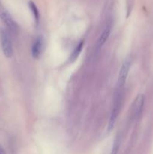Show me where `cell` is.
<instances>
[{
	"label": "cell",
	"mask_w": 153,
	"mask_h": 154,
	"mask_svg": "<svg viewBox=\"0 0 153 154\" xmlns=\"http://www.w3.org/2000/svg\"><path fill=\"white\" fill-rule=\"evenodd\" d=\"M1 43L4 55L7 58H10L14 54L13 45H12L11 39L5 30H2L1 32Z\"/></svg>",
	"instance_id": "obj_1"
},
{
	"label": "cell",
	"mask_w": 153,
	"mask_h": 154,
	"mask_svg": "<svg viewBox=\"0 0 153 154\" xmlns=\"http://www.w3.org/2000/svg\"><path fill=\"white\" fill-rule=\"evenodd\" d=\"M130 67V60L129 58H126L123 62L122 67L120 69L119 75L118 78V85L119 87H122L125 84L128 75L129 69Z\"/></svg>",
	"instance_id": "obj_2"
},
{
	"label": "cell",
	"mask_w": 153,
	"mask_h": 154,
	"mask_svg": "<svg viewBox=\"0 0 153 154\" xmlns=\"http://www.w3.org/2000/svg\"><path fill=\"white\" fill-rule=\"evenodd\" d=\"M145 102V96L143 94H139L134 102L132 105V113L134 117H138L141 114Z\"/></svg>",
	"instance_id": "obj_3"
},
{
	"label": "cell",
	"mask_w": 153,
	"mask_h": 154,
	"mask_svg": "<svg viewBox=\"0 0 153 154\" xmlns=\"http://www.w3.org/2000/svg\"><path fill=\"white\" fill-rule=\"evenodd\" d=\"M0 17H1L2 20L4 22V23L7 26L8 28L10 30L13 32H16V30H17L18 26L16 23L15 22L14 20L12 18V17L10 16V14L7 11H3L2 12L1 14H0Z\"/></svg>",
	"instance_id": "obj_4"
},
{
	"label": "cell",
	"mask_w": 153,
	"mask_h": 154,
	"mask_svg": "<svg viewBox=\"0 0 153 154\" xmlns=\"http://www.w3.org/2000/svg\"><path fill=\"white\" fill-rule=\"evenodd\" d=\"M44 47V41L41 37H39L36 39L34 43L33 44L32 48V55L34 59H38L42 53Z\"/></svg>",
	"instance_id": "obj_5"
},
{
	"label": "cell",
	"mask_w": 153,
	"mask_h": 154,
	"mask_svg": "<svg viewBox=\"0 0 153 154\" xmlns=\"http://www.w3.org/2000/svg\"><path fill=\"white\" fill-rule=\"evenodd\" d=\"M111 31V25L110 24H108L106 27H105L104 30L103 31L102 34L100 35V37L99 38L98 42V48H100L104 45L105 44V42L107 41L108 38H109L110 34Z\"/></svg>",
	"instance_id": "obj_6"
},
{
	"label": "cell",
	"mask_w": 153,
	"mask_h": 154,
	"mask_svg": "<svg viewBox=\"0 0 153 154\" xmlns=\"http://www.w3.org/2000/svg\"><path fill=\"white\" fill-rule=\"evenodd\" d=\"M118 105H115L114 108H112V113H111L110 117L109 123H108V131L110 132L114 127V125H115L116 121L117 116H118Z\"/></svg>",
	"instance_id": "obj_7"
},
{
	"label": "cell",
	"mask_w": 153,
	"mask_h": 154,
	"mask_svg": "<svg viewBox=\"0 0 153 154\" xmlns=\"http://www.w3.org/2000/svg\"><path fill=\"white\" fill-rule=\"evenodd\" d=\"M83 45H84V42L83 41H81V42L79 43V45L74 48V50L73 52H72V54H70V62H74L75 60L78 58L79 55L80 54L81 51H82V48H83Z\"/></svg>",
	"instance_id": "obj_8"
},
{
	"label": "cell",
	"mask_w": 153,
	"mask_h": 154,
	"mask_svg": "<svg viewBox=\"0 0 153 154\" xmlns=\"http://www.w3.org/2000/svg\"><path fill=\"white\" fill-rule=\"evenodd\" d=\"M29 7L31 8L33 14V16H34V20H35L36 23L37 24L38 23V21H39V11H38V9L37 6L35 5L34 2H29Z\"/></svg>",
	"instance_id": "obj_9"
},
{
	"label": "cell",
	"mask_w": 153,
	"mask_h": 154,
	"mask_svg": "<svg viewBox=\"0 0 153 154\" xmlns=\"http://www.w3.org/2000/svg\"><path fill=\"white\" fill-rule=\"evenodd\" d=\"M118 149H119V141H118V139L117 138L115 141H114L113 146H112V151H111L110 154H117L118 153Z\"/></svg>",
	"instance_id": "obj_10"
},
{
	"label": "cell",
	"mask_w": 153,
	"mask_h": 154,
	"mask_svg": "<svg viewBox=\"0 0 153 154\" xmlns=\"http://www.w3.org/2000/svg\"><path fill=\"white\" fill-rule=\"evenodd\" d=\"M0 154H5V153H4V150H3L2 148L1 147H0Z\"/></svg>",
	"instance_id": "obj_11"
},
{
	"label": "cell",
	"mask_w": 153,
	"mask_h": 154,
	"mask_svg": "<svg viewBox=\"0 0 153 154\" xmlns=\"http://www.w3.org/2000/svg\"><path fill=\"white\" fill-rule=\"evenodd\" d=\"M1 7H2V5H1V2H0V9H1Z\"/></svg>",
	"instance_id": "obj_12"
}]
</instances>
